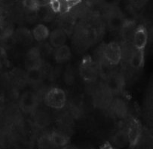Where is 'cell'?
I'll use <instances>...</instances> for the list:
<instances>
[{
	"label": "cell",
	"instance_id": "cell-1",
	"mask_svg": "<svg viewBox=\"0 0 153 149\" xmlns=\"http://www.w3.org/2000/svg\"><path fill=\"white\" fill-rule=\"evenodd\" d=\"M66 93L62 89L53 87L49 90L45 96V102L48 106L55 109L63 108L66 104Z\"/></svg>",
	"mask_w": 153,
	"mask_h": 149
},
{
	"label": "cell",
	"instance_id": "cell-2",
	"mask_svg": "<svg viewBox=\"0 0 153 149\" xmlns=\"http://www.w3.org/2000/svg\"><path fill=\"white\" fill-rule=\"evenodd\" d=\"M79 71L83 80L87 82H94L97 78V67L90 56H86L82 59Z\"/></svg>",
	"mask_w": 153,
	"mask_h": 149
},
{
	"label": "cell",
	"instance_id": "cell-3",
	"mask_svg": "<svg viewBox=\"0 0 153 149\" xmlns=\"http://www.w3.org/2000/svg\"><path fill=\"white\" fill-rule=\"evenodd\" d=\"M104 60L110 66H116L120 63L122 57V50L117 42H112L106 44L103 49Z\"/></svg>",
	"mask_w": 153,
	"mask_h": 149
},
{
	"label": "cell",
	"instance_id": "cell-4",
	"mask_svg": "<svg viewBox=\"0 0 153 149\" xmlns=\"http://www.w3.org/2000/svg\"><path fill=\"white\" fill-rule=\"evenodd\" d=\"M149 39V33L146 27L140 25L136 27L133 36V44L137 50H144L147 45Z\"/></svg>",
	"mask_w": 153,
	"mask_h": 149
},
{
	"label": "cell",
	"instance_id": "cell-5",
	"mask_svg": "<svg viewBox=\"0 0 153 149\" xmlns=\"http://www.w3.org/2000/svg\"><path fill=\"white\" fill-rule=\"evenodd\" d=\"M106 89L109 93H119L122 92L125 86V79L122 75L118 73H112L106 77Z\"/></svg>",
	"mask_w": 153,
	"mask_h": 149
},
{
	"label": "cell",
	"instance_id": "cell-6",
	"mask_svg": "<svg viewBox=\"0 0 153 149\" xmlns=\"http://www.w3.org/2000/svg\"><path fill=\"white\" fill-rule=\"evenodd\" d=\"M42 63V54L37 47H33L26 54L25 67L27 70L41 68Z\"/></svg>",
	"mask_w": 153,
	"mask_h": 149
},
{
	"label": "cell",
	"instance_id": "cell-7",
	"mask_svg": "<svg viewBox=\"0 0 153 149\" xmlns=\"http://www.w3.org/2000/svg\"><path fill=\"white\" fill-rule=\"evenodd\" d=\"M142 133V127L140 123L137 119H132L130 122L128 130L127 132L128 141L131 147H134L137 144Z\"/></svg>",
	"mask_w": 153,
	"mask_h": 149
},
{
	"label": "cell",
	"instance_id": "cell-8",
	"mask_svg": "<svg viewBox=\"0 0 153 149\" xmlns=\"http://www.w3.org/2000/svg\"><path fill=\"white\" fill-rule=\"evenodd\" d=\"M38 105L37 98L32 93L27 92L23 94L20 100L21 108L25 112H31L34 111Z\"/></svg>",
	"mask_w": 153,
	"mask_h": 149
},
{
	"label": "cell",
	"instance_id": "cell-9",
	"mask_svg": "<svg viewBox=\"0 0 153 149\" xmlns=\"http://www.w3.org/2000/svg\"><path fill=\"white\" fill-rule=\"evenodd\" d=\"M124 21H125V20L123 18L122 13L118 9H116L115 7L112 8V10L109 14V19H108L109 27L112 30L121 29Z\"/></svg>",
	"mask_w": 153,
	"mask_h": 149
},
{
	"label": "cell",
	"instance_id": "cell-10",
	"mask_svg": "<svg viewBox=\"0 0 153 149\" xmlns=\"http://www.w3.org/2000/svg\"><path fill=\"white\" fill-rule=\"evenodd\" d=\"M145 57H144V50H133L130 56L129 63L132 69L135 70H139L143 67Z\"/></svg>",
	"mask_w": 153,
	"mask_h": 149
},
{
	"label": "cell",
	"instance_id": "cell-11",
	"mask_svg": "<svg viewBox=\"0 0 153 149\" xmlns=\"http://www.w3.org/2000/svg\"><path fill=\"white\" fill-rule=\"evenodd\" d=\"M49 42L51 47H57L65 44L66 36L62 30H55L49 34Z\"/></svg>",
	"mask_w": 153,
	"mask_h": 149
},
{
	"label": "cell",
	"instance_id": "cell-12",
	"mask_svg": "<svg viewBox=\"0 0 153 149\" xmlns=\"http://www.w3.org/2000/svg\"><path fill=\"white\" fill-rule=\"evenodd\" d=\"M71 58V50L66 44L57 47L54 53V59L59 63H63L68 61Z\"/></svg>",
	"mask_w": 153,
	"mask_h": 149
},
{
	"label": "cell",
	"instance_id": "cell-13",
	"mask_svg": "<svg viewBox=\"0 0 153 149\" xmlns=\"http://www.w3.org/2000/svg\"><path fill=\"white\" fill-rule=\"evenodd\" d=\"M50 32L46 26L43 24H38L34 27L33 30V37L36 40L37 42H43L48 38Z\"/></svg>",
	"mask_w": 153,
	"mask_h": 149
},
{
	"label": "cell",
	"instance_id": "cell-14",
	"mask_svg": "<svg viewBox=\"0 0 153 149\" xmlns=\"http://www.w3.org/2000/svg\"><path fill=\"white\" fill-rule=\"evenodd\" d=\"M136 24L134 21L132 20H125L122 27L121 28L122 30V36L126 40H133L134 31L136 29Z\"/></svg>",
	"mask_w": 153,
	"mask_h": 149
},
{
	"label": "cell",
	"instance_id": "cell-15",
	"mask_svg": "<svg viewBox=\"0 0 153 149\" xmlns=\"http://www.w3.org/2000/svg\"><path fill=\"white\" fill-rule=\"evenodd\" d=\"M51 139L56 148L64 147L69 142V138L66 135L57 132H53L50 134Z\"/></svg>",
	"mask_w": 153,
	"mask_h": 149
},
{
	"label": "cell",
	"instance_id": "cell-16",
	"mask_svg": "<svg viewBox=\"0 0 153 149\" xmlns=\"http://www.w3.org/2000/svg\"><path fill=\"white\" fill-rule=\"evenodd\" d=\"M26 78L30 83H38L42 79V72L41 70V68L27 70Z\"/></svg>",
	"mask_w": 153,
	"mask_h": 149
},
{
	"label": "cell",
	"instance_id": "cell-17",
	"mask_svg": "<svg viewBox=\"0 0 153 149\" xmlns=\"http://www.w3.org/2000/svg\"><path fill=\"white\" fill-rule=\"evenodd\" d=\"M113 142L119 148H125L129 143L127 132L119 131L113 137Z\"/></svg>",
	"mask_w": 153,
	"mask_h": 149
},
{
	"label": "cell",
	"instance_id": "cell-18",
	"mask_svg": "<svg viewBox=\"0 0 153 149\" xmlns=\"http://www.w3.org/2000/svg\"><path fill=\"white\" fill-rule=\"evenodd\" d=\"M18 38L24 44H28L33 40V35L27 29H21L18 33Z\"/></svg>",
	"mask_w": 153,
	"mask_h": 149
},
{
	"label": "cell",
	"instance_id": "cell-19",
	"mask_svg": "<svg viewBox=\"0 0 153 149\" xmlns=\"http://www.w3.org/2000/svg\"><path fill=\"white\" fill-rule=\"evenodd\" d=\"M38 145L40 149H54L55 148L51 139L50 135L42 136L39 139Z\"/></svg>",
	"mask_w": 153,
	"mask_h": 149
},
{
	"label": "cell",
	"instance_id": "cell-20",
	"mask_svg": "<svg viewBox=\"0 0 153 149\" xmlns=\"http://www.w3.org/2000/svg\"><path fill=\"white\" fill-rule=\"evenodd\" d=\"M113 106V111L118 116H124L127 113V107L125 102L122 100L117 99L112 104Z\"/></svg>",
	"mask_w": 153,
	"mask_h": 149
},
{
	"label": "cell",
	"instance_id": "cell-21",
	"mask_svg": "<svg viewBox=\"0 0 153 149\" xmlns=\"http://www.w3.org/2000/svg\"><path fill=\"white\" fill-rule=\"evenodd\" d=\"M60 5H61V11L63 13L68 12L72 8L76 7L80 3L81 0H60Z\"/></svg>",
	"mask_w": 153,
	"mask_h": 149
},
{
	"label": "cell",
	"instance_id": "cell-22",
	"mask_svg": "<svg viewBox=\"0 0 153 149\" xmlns=\"http://www.w3.org/2000/svg\"><path fill=\"white\" fill-rule=\"evenodd\" d=\"M23 5L29 11L35 12H36L40 8L36 0H23Z\"/></svg>",
	"mask_w": 153,
	"mask_h": 149
},
{
	"label": "cell",
	"instance_id": "cell-23",
	"mask_svg": "<svg viewBox=\"0 0 153 149\" xmlns=\"http://www.w3.org/2000/svg\"><path fill=\"white\" fill-rule=\"evenodd\" d=\"M48 6L54 13H59L61 11L60 0H50Z\"/></svg>",
	"mask_w": 153,
	"mask_h": 149
},
{
	"label": "cell",
	"instance_id": "cell-24",
	"mask_svg": "<svg viewBox=\"0 0 153 149\" xmlns=\"http://www.w3.org/2000/svg\"><path fill=\"white\" fill-rule=\"evenodd\" d=\"M8 63V55L6 51L2 47H0V66Z\"/></svg>",
	"mask_w": 153,
	"mask_h": 149
},
{
	"label": "cell",
	"instance_id": "cell-25",
	"mask_svg": "<svg viewBox=\"0 0 153 149\" xmlns=\"http://www.w3.org/2000/svg\"><path fill=\"white\" fill-rule=\"evenodd\" d=\"M118 2H119V0H102V2L106 6L110 7V8L116 6Z\"/></svg>",
	"mask_w": 153,
	"mask_h": 149
},
{
	"label": "cell",
	"instance_id": "cell-26",
	"mask_svg": "<svg viewBox=\"0 0 153 149\" xmlns=\"http://www.w3.org/2000/svg\"><path fill=\"white\" fill-rule=\"evenodd\" d=\"M36 1L38 2L40 7L47 6V5H49V2H50V0H36Z\"/></svg>",
	"mask_w": 153,
	"mask_h": 149
},
{
	"label": "cell",
	"instance_id": "cell-27",
	"mask_svg": "<svg viewBox=\"0 0 153 149\" xmlns=\"http://www.w3.org/2000/svg\"><path fill=\"white\" fill-rule=\"evenodd\" d=\"M146 1V0H133V2L134 3H135L136 5H142V4H144L145 3V2Z\"/></svg>",
	"mask_w": 153,
	"mask_h": 149
},
{
	"label": "cell",
	"instance_id": "cell-28",
	"mask_svg": "<svg viewBox=\"0 0 153 149\" xmlns=\"http://www.w3.org/2000/svg\"><path fill=\"white\" fill-rule=\"evenodd\" d=\"M63 148H64V149H78L77 148L75 147V146H73V145H65L64 147H63Z\"/></svg>",
	"mask_w": 153,
	"mask_h": 149
},
{
	"label": "cell",
	"instance_id": "cell-29",
	"mask_svg": "<svg viewBox=\"0 0 153 149\" xmlns=\"http://www.w3.org/2000/svg\"><path fill=\"white\" fill-rule=\"evenodd\" d=\"M102 149H113V148L111 147V146L109 145L106 144V145H104L103 146Z\"/></svg>",
	"mask_w": 153,
	"mask_h": 149
},
{
	"label": "cell",
	"instance_id": "cell-30",
	"mask_svg": "<svg viewBox=\"0 0 153 149\" xmlns=\"http://www.w3.org/2000/svg\"><path fill=\"white\" fill-rule=\"evenodd\" d=\"M57 149H64L63 148H57Z\"/></svg>",
	"mask_w": 153,
	"mask_h": 149
}]
</instances>
